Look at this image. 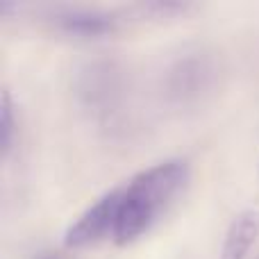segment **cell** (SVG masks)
Masks as SVG:
<instances>
[{"mask_svg": "<svg viewBox=\"0 0 259 259\" xmlns=\"http://www.w3.org/2000/svg\"><path fill=\"white\" fill-rule=\"evenodd\" d=\"M187 159H164L137 173L123 184V200L114 241L118 246L137 241L146 234L189 182Z\"/></svg>", "mask_w": 259, "mask_h": 259, "instance_id": "1", "label": "cell"}, {"mask_svg": "<svg viewBox=\"0 0 259 259\" xmlns=\"http://www.w3.org/2000/svg\"><path fill=\"white\" fill-rule=\"evenodd\" d=\"M123 187H116L112 191L103 193L91 207H87L64 232V246L77 250L94 243L103 241L107 237L116 234L118 211H121Z\"/></svg>", "mask_w": 259, "mask_h": 259, "instance_id": "2", "label": "cell"}, {"mask_svg": "<svg viewBox=\"0 0 259 259\" xmlns=\"http://www.w3.org/2000/svg\"><path fill=\"white\" fill-rule=\"evenodd\" d=\"M216 64L205 53H189L180 57L168 71V94L178 103L198 100L214 84Z\"/></svg>", "mask_w": 259, "mask_h": 259, "instance_id": "3", "label": "cell"}, {"mask_svg": "<svg viewBox=\"0 0 259 259\" xmlns=\"http://www.w3.org/2000/svg\"><path fill=\"white\" fill-rule=\"evenodd\" d=\"M53 25L73 39H103L118 30V18L112 12L89 7H64L53 14Z\"/></svg>", "mask_w": 259, "mask_h": 259, "instance_id": "4", "label": "cell"}, {"mask_svg": "<svg viewBox=\"0 0 259 259\" xmlns=\"http://www.w3.org/2000/svg\"><path fill=\"white\" fill-rule=\"evenodd\" d=\"M118 68L109 62H96L89 64L80 73L77 80V94L89 107H103L109 105L112 98L121 89V75Z\"/></svg>", "mask_w": 259, "mask_h": 259, "instance_id": "5", "label": "cell"}, {"mask_svg": "<svg viewBox=\"0 0 259 259\" xmlns=\"http://www.w3.org/2000/svg\"><path fill=\"white\" fill-rule=\"evenodd\" d=\"M259 239V211L246 209L237 214L225 232L219 259H248Z\"/></svg>", "mask_w": 259, "mask_h": 259, "instance_id": "6", "label": "cell"}, {"mask_svg": "<svg viewBox=\"0 0 259 259\" xmlns=\"http://www.w3.org/2000/svg\"><path fill=\"white\" fill-rule=\"evenodd\" d=\"M16 139V116H14V100L9 89L0 94V157L7 159Z\"/></svg>", "mask_w": 259, "mask_h": 259, "instance_id": "7", "label": "cell"}, {"mask_svg": "<svg viewBox=\"0 0 259 259\" xmlns=\"http://www.w3.org/2000/svg\"><path fill=\"white\" fill-rule=\"evenodd\" d=\"M32 259H64V257L57 255V252H39V255L32 257Z\"/></svg>", "mask_w": 259, "mask_h": 259, "instance_id": "8", "label": "cell"}, {"mask_svg": "<svg viewBox=\"0 0 259 259\" xmlns=\"http://www.w3.org/2000/svg\"><path fill=\"white\" fill-rule=\"evenodd\" d=\"M255 259H259V255H257V257H255Z\"/></svg>", "mask_w": 259, "mask_h": 259, "instance_id": "9", "label": "cell"}]
</instances>
